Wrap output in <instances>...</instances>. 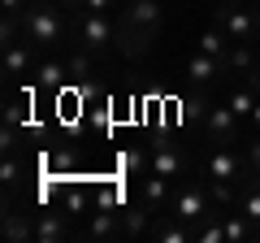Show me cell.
I'll return each mask as SVG.
<instances>
[{
  "instance_id": "1",
  "label": "cell",
  "mask_w": 260,
  "mask_h": 243,
  "mask_svg": "<svg viewBox=\"0 0 260 243\" xmlns=\"http://www.w3.org/2000/svg\"><path fill=\"white\" fill-rule=\"evenodd\" d=\"M204 174H208V183H213V200L217 204H230L234 200V183L243 178V161L234 157V143H213Z\"/></svg>"
},
{
  "instance_id": "2",
  "label": "cell",
  "mask_w": 260,
  "mask_h": 243,
  "mask_svg": "<svg viewBox=\"0 0 260 243\" xmlns=\"http://www.w3.org/2000/svg\"><path fill=\"white\" fill-rule=\"evenodd\" d=\"M61 31H65L61 13H56L52 5H44V0H35V5L26 9V18H22V35H26L35 48H52V44H61Z\"/></svg>"
},
{
  "instance_id": "3",
  "label": "cell",
  "mask_w": 260,
  "mask_h": 243,
  "mask_svg": "<svg viewBox=\"0 0 260 243\" xmlns=\"http://www.w3.org/2000/svg\"><path fill=\"white\" fill-rule=\"evenodd\" d=\"M169 213H174L178 222H186L191 230H200V226L208 222V213H213V200H208V191L200 187V183H186V187L169 200Z\"/></svg>"
},
{
  "instance_id": "4",
  "label": "cell",
  "mask_w": 260,
  "mask_h": 243,
  "mask_svg": "<svg viewBox=\"0 0 260 243\" xmlns=\"http://www.w3.org/2000/svg\"><path fill=\"white\" fill-rule=\"evenodd\" d=\"M152 39H156V26H139V22H126V18H121L113 48H117V52L126 56V61H139V56H148Z\"/></svg>"
},
{
  "instance_id": "5",
  "label": "cell",
  "mask_w": 260,
  "mask_h": 243,
  "mask_svg": "<svg viewBox=\"0 0 260 243\" xmlns=\"http://www.w3.org/2000/svg\"><path fill=\"white\" fill-rule=\"evenodd\" d=\"M239 113L230 109V104H208L204 113V135L208 143H239Z\"/></svg>"
},
{
  "instance_id": "6",
  "label": "cell",
  "mask_w": 260,
  "mask_h": 243,
  "mask_svg": "<svg viewBox=\"0 0 260 243\" xmlns=\"http://www.w3.org/2000/svg\"><path fill=\"white\" fill-rule=\"evenodd\" d=\"M78 39H83L87 52H104V48L117 39V26H113L104 13H83V26H78Z\"/></svg>"
},
{
  "instance_id": "7",
  "label": "cell",
  "mask_w": 260,
  "mask_h": 243,
  "mask_svg": "<svg viewBox=\"0 0 260 243\" xmlns=\"http://www.w3.org/2000/svg\"><path fill=\"white\" fill-rule=\"evenodd\" d=\"M148 157H152V174H165V178H182V174H186L182 148H178V143H169V139L148 143Z\"/></svg>"
},
{
  "instance_id": "8",
  "label": "cell",
  "mask_w": 260,
  "mask_h": 243,
  "mask_svg": "<svg viewBox=\"0 0 260 243\" xmlns=\"http://www.w3.org/2000/svg\"><path fill=\"white\" fill-rule=\"evenodd\" d=\"M217 26H221L230 39H239V44H243V39H251V35L260 31V18H256L251 9H243V5H234V9H221V13H217Z\"/></svg>"
},
{
  "instance_id": "9",
  "label": "cell",
  "mask_w": 260,
  "mask_h": 243,
  "mask_svg": "<svg viewBox=\"0 0 260 243\" xmlns=\"http://www.w3.org/2000/svg\"><path fill=\"white\" fill-rule=\"evenodd\" d=\"M30 39H13L5 35V74H9V83H18L22 74H26L30 66H35V52H30Z\"/></svg>"
},
{
  "instance_id": "10",
  "label": "cell",
  "mask_w": 260,
  "mask_h": 243,
  "mask_svg": "<svg viewBox=\"0 0 260 243\" xmlns=\"http://www.w3.org/2000/svg\"><path fill=\"white\" fill-rule=\"evenodd\" d=\"M169 183H174V178H165V174H152V169L139 178V200L152 208V213H160V208H165L169 200H174V196H169Z\"/></svg>"
},
{
  "instance_id": "11",
  "label": "cell",
  "mask_w": 260,
  "mask_h": 243,
  "mask_svg": "<svg viewBox=\"0 0 260 243\" xmlns=\"http://www.w3.org/2000/svg\"><path fill=\"white\" fill-rule=\"evenodd\" d=\"M65 208H44V213H35V243H56V239H65L70 234V222H65Z\"/></svg>"
},
{
  "instance_id": "12",
  "label": "cell",
  "mask_w": 260,
  "mask_h": 243,
  "mask_svg": "<svg viewBox=\"0 0 260 243\" xmlns=\"http://www.w3.org/2000/svg\"><path fill=\"white\" fill-rule=\"evenodd\" d=\"M152 217H156V213H152L143 200H139V204H130V208L121 204V239H139V234H148L152 230Z\"/></svg>"
},
{
  "instance_id": "13",
  "label": "cell",
  "mask_w": 260,
  "mask_h": 243,
  "mask_svg": "<svg viewBox=\"0 0 260 243\" xmlns=\"http://www.w3.org/2000/svg\"><path fill=\"white\" fill-rule=\"evenodd\" d=\"M121 18H126V22H139V26H156V31H160L165 9H160V0H126V5H121Z\"/></svg>"
},
{
  "instance_id": "14",
  "label": "cell",
  "mask_w": 260,
  "mask_h": 243,
  "mask_svg": "<svg viewBox=\"0 0 260 243\" xmlns=\"http://www.w3.org/2000/svg\"><path fill=\"white\" fill-rule=\"evenodd\" d=\"M39 165H44V174H52V178H70L78 169V152L74 148H48L44 157H39Z\"/></svg>"
},
{
  "instance_id": "15",
  "label": "cell",
  "mask_w": 260,
  "mask_h": 243,
  "mask_svg": "<svg viewBox=\"0 0 260 243\" xmlns=\"http://www.w3.org/2000/svg\"><path fill=\"white\" fill-rule=\"evenodd\" d=\"M91 239H121V208H95L87 222Z\"/></svg>"
},
{
  "instance_id": "16",
  "label": "cell",
  "mask_w": 260,
  "mask_h": 243,
  "mask_svg": "<svg viewBox=\"0 0 260 243\" xmlns=\"http://www.w3.org/2000/svg\"><path fill=\"white\" fill-rule=\"evenodd\" d=\"M221 61H217V56H208V52H195L191 61H186V83L191 87H200V83H213L217 74H221Z\"/></svg>"
},
{
  "instance_id": "17",
  "label": "cell",
  "mask_w": 260,
  "mask_h": 243,
  "mask_svg": "<svg viewBox=\"0 0 260 243\" xmlns=\"http://www.w3.org/2000/svg\"><path fill=\"white\" fill-rule=\"evenodd\" d=\"M117 165H121V178H135V183H139V178L152 169V157H148V148H126L117 157Z\"/></svg>"
},
{
  "instance_id": "18",
  "label": "cell",
  "mask_w": 260,
  "mask_h": 243,
  "mask_svg": "<svg viewBox=\"0 0 260 243\" xmlns=\"http://www.w3.org/2000/svg\"><path fill=\"white\" fill-rule=\"evenodd\" d=\"M65 78H70V66H56V61H48V66L35 70V87H39L44 96H48V92H61Z\"/></svg>"
},
{
  "instance_id": "19",
  "label": "cell",
  "mask_w": 260,
  "mask_h": 243,
  "mask_svg": "<svg viewBox=\"0 0 260 243\" xmlns=\"http://www.w3.org/2000/svg\"><path fill=\"white\" fill-rule=\"evenodd\" d=\"M5 239H9V243L35 239V222H30V217H22V213H5Z\"/></svg>"
},
{
  "instance_id": "20",
  "label": "cell",
  "mask_w": 260,
  "mask_h": 243,
  "mask_svg": "<svg viewBox=\"0 0 260 243\" xmlns=\"http://www.w3.org/2000/svg\"><path fill=\"white\" fill-rule=\"evenodd\" d=\"M91 74H95V66H91V52H74L70 56V83H78V87H91Z\"/></svg>"
},
{
  "instance_id": "21",
  "label": "cell",
  "mask_w": 260,
  "mask_h": 243,
  "mask_svg": "<svg viewBox=\"0 0 260 243\" xmlns=\"http://www.w3.org/2000/svg\"><path fill=\"white\" fill-rule=\"evenodd\" d=\"M256 100H260V96H256V83H251V87H234L225 104H230V109L239 113L243 122H247V117H251V109H256Z\"/></svg>"
},
{
  "instance_id": "22",
  "label": "cell",
  "mask_w": 260,
  "mask_h": 243,
  "mask_svg": "<svg viewBox=\"0 0 260 243\" xmlns=\"http://www.w3.org/2000/svg\"><path fill=\"white\" fill-rule=\"evenodd\" d=\"M22 161H18V152H5V161H0V183H5V187H18L22 183Z\"/></svg>"
},
{
  "instance_id": "23",
  "label": "cell",
  "mask_w": 260,
  "mask_h": 243,
  "mask_svg": "<svg viewBox=\"0 0 260 243\" xmlns=\"http://www.w3.org/2000/svg\"><path fill=\"white\" fill-rule=\"evenodd\" d=\"M95 208H121V187L117 183H95Z\"/></svg>"
},
{
  "instance_id": "24",
  "label": "cell",
  "mask_w": 260,
  "mask_h": 243,
  "mask_svg": "<svg viewBox=\"0 0 260 243\" xmlns=\"http://www.w3.org/2000/svg\"><path fill=\"white\" fill-rule=\"evenodd\" d=\"M230 70H243V74H251V70H256V56H251L243 44H234V48H230Z\"/></svg>"
},
{
  "instance_id": "25",
  "label": "cell",
  "mask_w": 260,
  "mask_h": 243,
  "mask_svg": "<svg viewBox=\"0 0 260 243\" xmlns=\"http://www.w3.org/2000/svg\"><path fill=\"white\" fill-rule=\"evenodd\" d=\"M247 169H251V174H260V131L247 139Z\"/></svg>"
},
{
  "instance_id": "26",
  "label": "cell",
  "mask_w": 260,
  "mask_h": 243,
  "mask_svg": "<svg viewBox=\"0 0 260 243\" xmlns=\"http://www.w3.org/2000/svg\"><path fill=\"white\" fill-rule=\"evenodd\" d=\"M117 0H83V13H109Z\"/></svg>"
},
{
  "instance_id": "27",
  "label": "cell",
  "mask_w": 260,
  "mask_h": 243,
  "mask_svg": "<svg viewBox=\"0 0 260 243\" xmlns=\"http://www.w3.org/2000/svg\"><path fill=\"white\" fill-rule=\"evenodd\" d=\"M247 122H251V126L260 131V100H256V109H251V117H247Z\"/></svg>"
},
{
  "instance_id": "28",
  "label": "cell",
  "mask_w": 260,
  "mask_h": 243,
  "mask_svg": "<svg viewBox=\"0 0 260 243\" xmlns=\"http://www.w3.org/2000/svg\"><path fill=\"white\" fill-rule=\"evenodd\" d=\"M251 83H256V87H260V61H256V70H251Z\"/></svg>"
},
{
  "instance_id": "29",
  "label": "cell",
  "mask_w": 260,
  "mask_h": 243,
  "mask_svg": "<svg viewBox=\"0 0 260 243\" xmlns=\"http://www.w3.org/2000/svg\"><path fill=\"white\" fill-rule=\"evenodd\" d=\"M230 5H247V0H230Z\"/></svg>"
},
{
  "instance_id": "30",
  "label": "cell",
  "mask_w": 260,
  "mask_h": 243,
  "mask_svg": "<svg viewBox=\"0 0 260 243\" xmlns=\"http://www.w3.org/2000/svg\"><path fill=\"white\" fill-rule=\"evenodd\" d=\"M256 239H260V222H256Z\"/></svg>"
}]
</instances>
